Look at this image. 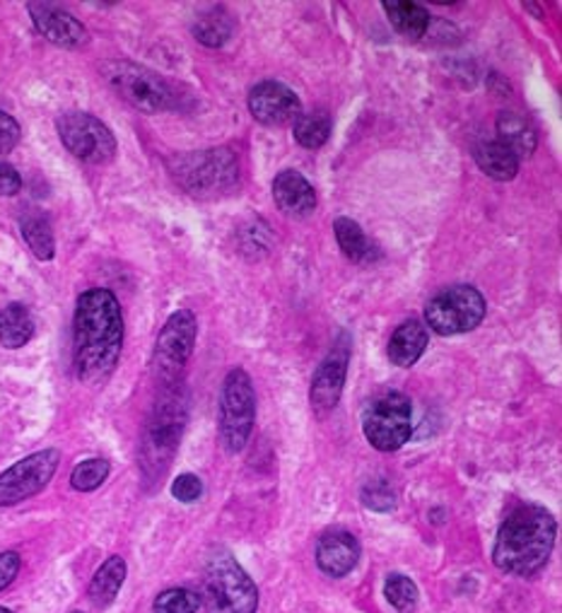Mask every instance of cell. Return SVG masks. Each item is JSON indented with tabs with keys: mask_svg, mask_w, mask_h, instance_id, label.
I'll return each mask as SVG.
<instances>
[{
	"mask_svg": "<svg viewBox=\"0 0 562 613\" xmlns=\"http://www.w3.org/2000/svg\"><path fill=\"white\" fill-rule=\"evenodd\" d=\"M20 124L10 114L0 112V155H8L20 143Z\"/></svg>",
	"mask_w": 562,
	"mask_h": 613,
	"instance_id": "d6a6232c",
	"label": "cell"
},
{
	"mask_svg": "<svg viewBox=\"0 0 562 613\" xmlns=\"http://www.w3.org/2000/svg\"><path fill=\"white\" fill-rule=\"evenodd\" d=\"M126 561L121 555H112L94 572V578L88 588V596L94 606H109L119 596L123 582H126Z\"/></svg>",
	"mask_w": 562,
	"mask_h": 613,
	"instance_id": "44dd1931",
	"label": "cell"
},
{
	"mask_svg": "<svg viewBox=\"0 0 562 613\" xmlns=\"http://www.w3.org/2000/svg\"><path fill=\"white\" fill-rule=\"evenodd\" d=\"M198 336V319L191 309H180L162 326L153 353V372L162 385H176L194 353Z\"/></svg>",
	"mask_w": 562,
	"mask_h": 613,
	"instance_id": "30bf717a",
	"label": "cell"
},
{
	"mask_svg": "<svg viewBox=\"0 0 562 613\" xmlns=\"http://www.w3.org/2000/svg\"><path fill=\"white\" fill-rule=\"evenodd\" d=\"M249 112L264 126H287L295 124V119L302 114V102L287 85L278 80H264L252 88L249 92Z\"/></svg>",
	"mask_w": 562,
	"mask_h": 613,
	"instance_id": "5bb4252c",
	"label": "cell"
},
{
	"mask_svg": "<svg viewBox=\"0 0 562 613\" xmlns=\"http://www.w3.org/2000/svg\"><path fill=\"white\" fill-rule=\"evenodd\" d=\"M61 464L59 449H41L0 473V508H12L39 495Z\"/></svg>",
	"mask_w": 562,
	"mask_h": 613,
	"instance_id": "7c38bea8",
	"label": "cell"
},
{
	"mask_svg": "<svg viewBox=\"0 0 562 613\" xmlns=\"http://www.w3.org/2000/svg\"><path fill=\"white\" fill-rule=\"evenodd\" d=\"M20 188H22L20 172L12 165L0 162V196H16Z\"/></svg>",
	"mask_w": 562,
	"mask_h": 613,
	"instance_id": "e575fe53",
	"label": "cell"
},
{
	"mask_svg": "<svg viewBox=\"0 0 562 613\" xmlns=\"http://www.w3.org/2000/svg\"><path fill=\"white\" fill-rule=\"evenodd\" d=\"M495 131H498V141L510 150L517 160L531 157L533 150L539 145L537 126H533L527 116L517 112H502L495 121Z\"/></svg>",
	"mask_w": 562,
	"mask_h": 613,
	"instance_id": "d6986e66",
	"label": "cell"
},
{
	"mask_svg": "<svg viewBox=\"0 0 562 613\" xmlns=\"http://www.w3.org/2000/svg\"><path fill=\"white\" fill-rule=\"evenodd\" d=\"M381 8L394 30L408 39H420L430 30V12L416 0H384Z\"/></svg>",
	"mask_w": 562,
	"mask_h": 613,
	"instance_id": "7402d4cb",
	"label": "cell"
},
{
	"mask_svg": "<svg viewBox=\"0 0 562 613\" xmlns=\"http://www.w3.org/2000/svg\"><path fill=\"white\" fill-rule=\"evenodd\" d=\"M348 365H350V338L343 334L311 377L309 403H311V411L319 418H326L328 413L336 411V406L340 403L343 389H346Z\"/></svg>",
	"mask_w": 562,
	"mask_h": 613,
	"instance_id": "4fadbf2b",
	"label": "cell"
},
{
	"mask_svg": "<svg viewBox=\"0 0 562 613\" xmlns=\"http://www.w3.org/2000/svg\"><path fill=\"white\" fill-rule=\"evenodd\" d=\"M362 432L379 452H399L413 435V408L401 391H387L365 408Z\"/></svg>",
	"mask_w": 562,
	"mask_h": 613,
	"instance_id": "9c48e42d",
	"label": "cell"
},
{
	"mask_svg": "<svg viewBox=\"0 0 562 613\" xmlns=\"http://www.w3.org/2000/svg\"><path fill=\"white\" fill-rule=\"evenodd\" d=\"M203 481L196 473H182L172 481V495L174 500L184 502V505H191V502H198L203 498Z\"/></svg>",
	"mask_w": 562,
	"mask_h": 613,
	"instance_id": "1f68e13d",
	"label": "cell"
},
{
	"mask_svg": "<svg viewBox=\"0 0 562 613\" xmlns=\"http://www.w3.org/2000/svg\"><path fill=\"white\" fill-rule=\"evenodd\" d=\"M384 596H387V602L399 613H413L420 594L413 580L401 575V572H391V575L384 580Z\"/></svg>",
	"mask_w": 562,
	"mask_h": 613,
	"instance_id": "83f0119b",
	"label": "cell"
},
{
	"mask_svg": "<svg viewBox=\"0 0 562 613\" xmlns=\"http://www.w3.org/2000/svg\"><path fill=\"white\" fill-rule=\"evenodd\" d=\"M317 565L326 578L340 580L350 575L360 561V541L346 529H328L317 541Z\"/></svg>",
	"mask_w": 562,
	"mask_h": 613,
	"instance_id": "2e32d148",
	"label": "cell"
},
{
	"mask_svg": "<svg viewBox=\"0 0 562 613\" xmlns=\"http://www.w3.org/2000/svg\"><path fill=\"white\" fill-rule=\"evenodd\" d=\"M201 604L208 613H256L258 588L229 551H215L203 572Z\"/></svg>",
	"mask_w": 562,
	"mask_h": 613,
	"instance_id": "3957f363",
	"label": "cell"
},
{
	"mask_svg": "<svg viewBox=\"0 0 562 613\" xmlns=\"http://www.w3.org/2000/svg\"><path fill=\"white\" fill-rule=\"evenodd\" d=\"M102 78L121 100H126L139 112L160 114L180 106V94L167 80L141 63L106 61L102 63Z\"/></svg>",
	"mask_w": 562,
	"mask_h": 613,
	"instance_id": "5b68a950",
	"label": "cell"
},
{
	"mask_svg": "<svg viewBox=\"0 0 562 613\" xmlns=\"http://www.w3.org/2000/svg\"><path fill=\"white\" fill-rule=\"evenodd\" d=\"M57 131L68 153L88 165H106L116 157L114 133L98 116L68 112L57 121Z\"/></svg>",
	"mask_w": 562,
	"mask_h": 613,
	"instance_id": "8fae6325",
	"label": "cell"
},
{
	"mask_svg": "<svg viewBox=\"0 0 562 613\" xmlns=\"http://www.w3.org/2000/svg\"><path fill=\"white\" fill-rule=\"evenodd\" d=\"M109 471H112V464L106 459H85L73 469L71 486L80 493H92L109 479Z\"/></svg>",
	"mask_w": 562,
	"mask_h": 613,
	"instance_id": "f1b7e54d",
	"label": "cell"
},
{
	"mask_svg": "<svg viewBox=\"0 0 562 613\" xmlns=\"http://www.w3.org/2000/svg\"><path fill=\"white\" fill-rule=\"evenodd\" d=\"M73 613H80V611H73Z\"/></svg>",
	"mask_w": 562,
	"mask_h": 613,
	"instance_id": "74e56055",
	"label": "cell"
},
{
	"mask_svg": "<svg viewBox=\"0 0 562 613\" xmlns=\"http://www.w3.org/2000/svg\"><path fill=\"white\" fill-rule=\"evenodd\" d=\"M273 201H276L278 211L293 221H305L317 211L319 203L317 188L295 170H285L273 180Z\"/></svg>",
	"mask_w": 562,
	"mask_h": 613,
	"instance_id": "e0dca14e",
	"label": "cell"
},
{
	"mask_svg": "<svg viewBox=\"0 0 562 613\" xmlns=\"http://www.w3.org/2000/svg\"><path fill=\"white\" fill-rule=\"evenodd\" d=\"M334 131V119L326 109H314V112H302L295 119V141L307 150H319L328 143Z\"/></svg>",
	"mask_w": 562,
	"mask_h": 613,
	"instance_id": "d4e9b609",
	"label": "cell"
},
{
	"mask_svg": "<svg viewBox=\"0 0 562 613\" xmlns=\"http://www.w3.org/2000/svg\"><path fill=\"white\" fill-rule=\"evenodd\" d=\"M0 613H12L10 609H6V606H0Z\"/></svg>",
	"mask_w": 562,
	"mask_h": 613,
	"instance_id": "8d00e7d4",
	"label": "cell"
},
{
	"mask_svg": "<svg viewBox=\"0 0 562 613\" xmlns=\"http://www.w3.org/2000/svg\"><path fill=\"white\" fill-rule=\"evenodd\" d=\"M32 336H34V319L24 305L12 303L0 311V346L8 350H18L30 344Z\"/></svg>",
	"mask_w": 562,
	"mask_h": 613,
	"instance_id": "cb8c5ba5",
	"label": "cell"
},
{
	"mask_svg": "<svg viewBox=\"0 0 562 613\" xmlns=\"http://www.w3.org/2000/svg\"><path fill=\"white\" fill-rule=\"evenodd\" d=\"M555 537L558 524L551 512L541 505H519L498 531L492 563L507 575L533 578L551 558Z\"/></svg>",
	"mask_w": 562,
	"mask_h": 613,
	"instance_id": "7a4b0ae2",
	"label": "cell"
},
{
	"mask_svg": "<svg viewBox=\"0 0 562 613\" xmlns=\"http://www.w3.org/2000/svg\"><path fill=\"white\" fill-rule=\"evenodd\" d=\"M232 32H235V22H232V18L221 8H215L213 12H208V16L198 18V22L194 24L196 42L211 49L223 47L232 37Z\"/></svg>",
	"mask_w": 562,
	"mask_h": 613,
	"instance_id": "4316f807",
	"label": "cell"
},
{
	"mask_svg": "<svg viewBox=\"0 0 562 613\" xmlns=\"http://www.w3.org/2000/svg\"><path fill=\"white\" fill-rule=\"evenodd\" d=\"M334 233L338 239V247L348 262L365 266V264H375L379 258L377 244L369 239L365 235V229L355 221H350V217H336Z\"/></svg>",
	"mask_w": 562,
	"mask_h": 613,
	"instance_id": "ffe728a7",
	"label": "cell"
},
{
	"mask_svg": "<svg viewBox=\"0 0 562 613\" xmlns=\"http://www.w3.org/2000/svg\"><path fill=\"white\" fill-rule=\"evenodd\" d=\"M486 297L473 285H451L425 307V324L437 336L469 334L486 319Z\"/></svg>",
	"mask_w": 562,
	"mask_h": 613,
	"instance_id": "52a82bcc",
	"label": "cell"
},
{
	"mask_svg": "<svg viewBox=\"0 0 562 613\" xmlns=\"http://www.w3.org/2000/svg\"><path fill=\"white\" fill-rule=\"evenodd\" d=\"M524 10H531V12H537V18H543V12L539 6H533V3H524Z\"/></svg>",
	"mask_w": 562,
	"mask_h": 613,
	"instance_id": "d590c367",
	"label": "cell"
},
{
	"mask_svg": "<svg viewBox=\"0 0 562 613\" xmlns=\"http://www.w3.org/2000/svg\"><path fill=\"white\" fill-rule=\"evenodd\" d=\"M170 172L188 196L215 198L239 182V162L229 147H211L170 160Z\"/></svg>",
	"mask_w": 562,
	"mask_h": 613,
	"instance_id": "277c9868",
	"label": "cell"
},
{
	"mask_svg": "<svg viewBox=\"0 0 562 613\" xmlns=\"http://www.w3.org/2000/svg\"><path fill=\"white\" fill-rule=\"evenodd\" d=\"M428 326L418 319H408L389 338L387 356L396 367H403L406 370V367H413L422 358L425 348H428Z\"/></svg>",
	"mask_w": 562,
	"mask_h": 613,
	"instance_id": "ac0fdd59",
	"label": "cell"
},
{
	"mask_svg": "<svg viewBox=\"0 0 562 613\" xmlns=\"http://www.w3.org/2000/svg\"><path fill=\"white\" fill-rule=\"evenodd\" d=\"M473 157L476 165L495 182H512L519 172V160L500 141H481L473 147Z\"/></svg>",
	"mask_w": 562,
	"mask_h": 613,
	"instance_id": "603a6c76",
	"label": "cell"
},
{
	"mask_svg": "<svg viewBox=\"0 0 562 613\" xmlns=\"http://www.w3.org/2000/svg\"><path fill=\"white\" fill-rule=\"evenodd\" d=\"M186 426V403L182 394L170 389L162 401L155 406L153 418L147 420L143 435V471L147 479H157L160 473L167 471L170 461L180 447V440Z\"/></svg>",
	"mask_w": 562,
	"mask_h": 613,
	"instance_id": "8992f818",
	"label": "cell"
},
{
	"mask_svg": "<svg viewBox=\"0 0 562 613\" xmlns=\"http://www.w3.org/2000/svg\"><path fill=\"white\" fill-rule=\"evenodd\" d=\"M256 423V394L252 377L242 367L229 370L221 391V442L237 454L249 442Z\"/></svg>",
	"mask_w": 562,
	"mask_h": 613,
	"instance_id": "ba28073f",
	"label": "cell"
},
{
	"mask_svg": "<svg viewBox=\"0 0 562 613\" xmlns=\"http://www.w3.org/2000/svg\"><path fill=\"white\" fill-rule=\"evenodd\" d=\"M362 505L375 512H391L396 508V493L387 479H375L362 488Z\"/></svg>",
	"mask_w": 562,
	"mask_h": 613,
	"instance_id": "4dcf8cb0",
	"label": "cell"
},
{
	"mask_svg": "<svg viewBox=\"0 0 562 613\" xmlns=\"http://www.w3.org/2000/svg\"><path fill=\"white\" fill-rule=\"evenodd\" d=\"M22 237L27 242V247L32 249V254L39 258V262H51L53 254H57V239H53V229L44 215L32 213L22 217Z\"/></svg>",
	"mask_w": 562,
	"mask_h": 613,
	"instance_id": "484cf974",
	"label": "cell"
},
{
	"mask_svg": "<svg viewBox=\"0 0 562 613\" xmlns=\"http://www.w3.org/2000/svg\"><path fill=\"white\" fill-rule=\"evenodd\" d=\"M20 568H22L20 553H16V551L0 553V592H3L6 588H10L12 582H16Z\"/></svg>",
	"mask_w": 562,
	"mask_h": 613,
	"instance_id": "836d02e7",
	"label": "cell"
},
{
	"mask_svg": "<svg viewBox=\"0 0 562 613\" xmlns=\"http://www.w3.org/2000/svg\"><path fill=\"white\" fill-rule=\"evenodd\" d=\"M123 348V315L112 290L92 288L78 297L73 317V365L82 385L98 387L116 370Z\"/></svg>",
	"mask_w": 562,
	"mask_h": 613,
	"instance_id": "6da1fadb",
	"label": "cell"
},
{
	"mask_svg": "<svg viewBox=\"0 0 562 613\" xmlns=\"http://www.w3.org/2000/svg\"><path fill=\"white\" fill-rule=\"evenodd\" d=\"M198 609H201V596L184 588L164 590L162 594H157L153 604V613H196Z\"/></svg>",
	"mask_w": 562,
	"mask_h": 613,
	"instance_id": "f546056e",
	"label": "cell"
},
{
	"mask_svg": "<svg viewBox=\"0 0 562 613\" xmlns=\"http://www.w3.org/2000/svg\"><path fill=\"white\" fill-rule=\"evenodd\" d=\"M27 10H30L37 32L49 39L51 44L63 49H82L90 42L85 24L73 18L68 10L53 3H30Z\"/></svg>",
	"mask_w": 562,
	"mask_h": 613,
	"instance_id": "9a60e30c",
	"label": "cell"
}]
</instances>
